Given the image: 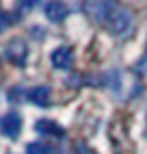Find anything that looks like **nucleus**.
<instances>
[{
	"mask_svg": "<svg viewBox=\"0 0 147 154\" xmlns=\"http://www.w3.org/2000/svg\"><path fill=\"white\" fill-rule=\"evenodd\" d=\"M7 57H9V61H13V63H24V59H26V46H24V42L13 39V42L9 44V48H7Z\"/></svg>",
	"mask_w": 147,
	"mask_h": 154,
	"instance_id": "6",
	"label": "nucleus"
},
{
	"mask_svg": "<svg viewBox=\"0 0 147 154\" xmlns=\"http://www.w3.org/2000/svg\"><path fill=\"white\" fill-rule=\"evenodd\" d=\"M0 132L9 139H17L22 132V117L17 113H7L4 117H0Z\"/></svg>",
	"mask_w": 147,
	"mask_h": 154,
	"instance_id": "3",
	"label": "nucleus"
},
{
	"mask_svg": "<svg viewBox=\"0 0 147 154\" xmlns=\"http://www.w3.org/2000/svg\"><path fill=\"white\" fill-rule=\"evenodd\" d=\"M139 72H141V74H147V50H145L143 59L139 61Z\"/></svg>",
	"mask_w": 147,
	"mask_h": 154,
	"instance_id": "8",
	"label": "nucleus"
},
{
	"mask_svg": "<svg viewBox=\"0 0 147 154\" xmlns=\"http://www.w3.org/2000/svg\"><path fill=\"white\" fill-rule=\"evenodd\" d=\"M20 2H22L24 7H35V5L39 2V0H20Z\"/></svg>",
	"mask_w": 147,
	"mask_h": 154,
	"instance_id": "9",
	"label": "nucleus"
},
{
	"mask_svg": "<svg viewBox=\"0 0 147 154\" xmlns=\"http://www.w3.org/2000/svg\"><path fill=\"white\" fill-rule=\"evenodd\" d=\"M67 7L61 2V0H50V2L46 5V15L50 22H63V20L67 17Z\"/></svg>",
	"mask_w": 147,
	"mask_h": 154,
	"instance_id": "4",
	"label": "nucleus"
},
{
	"mask_svg": "<svg viewBox=\"0 0 147 154\" xmlns=\"http://www.w3.org/2000/svg\"><path fill=\"white\" fill-rule=\"evenodd\" d=\"M28 98H30V102H35V104H39V106H48L50 98H52L50 87H35V89H30Z\"/></svg>",
	"mask_w": 147,
	"mask_h": 154,
	"instance_id": "7",
	"label": "nucleus"
},
{
	"mask_svg": "<svg viewBox=\"0 0 147 154\" xmlns=\"http://www.w3.org/2000/svg\"><path fill=\"white\" fill-rule=\"evenodd\" d=\"M85 9L93 20L106 22L108 15L117 9V5H115V0H85Z\"/></svg>",
	"mask_w": 147,
	"mask_h": 154,
	"instance_id": "2",
	"label": "nucleus"
},
{
	"mask_svg": "<svg viewBox=\"0 0 147 154\" xmlns=\"http://www.w3.org/2000/svg\"><path fill=\"white\" fill-rule=\"evenodd\" d=\"M106 26L112 30L115 35H125V33L132 28V13L128 11V9H123V7H117V9L108 15Z\"/></svg>",
	"mask_w": 147,
	"mask_h": 154,
	"instance_id": "1",
	"label": "nucleus"
},
{
	"mask_svg": "<svg viewBox=\"0 0 147 154\" xmlns=\"http://www.w3.org/2000/svg\"><path fill=\"white\" fill-rule=\"evenodd\" d=\"M7 24H9V22H7V17L0 13V30H4V28H7Z\"/></svg>",
	"mask_w": 147,
	"mask_h": 154,
	"instance_id": "10",
	"label": "nucleus"
},
{
	"mask_svg": "<svg viewBox=\"0 0 147 154\" xmlns=\"http://www.w3.org/2000/svg\"><path fill=\"white\" fill-rule=\"evenodd\" d=\"M71 61H74V52L69 48H65V46H61V48H56L54 52H52V65L58 67V69L69 67Z\"/></svg>",
	"mask_w": 147,
	"mask_h": 154,
	"instance_id": "5",
	"label": "nucleus"
}]
</instances>
